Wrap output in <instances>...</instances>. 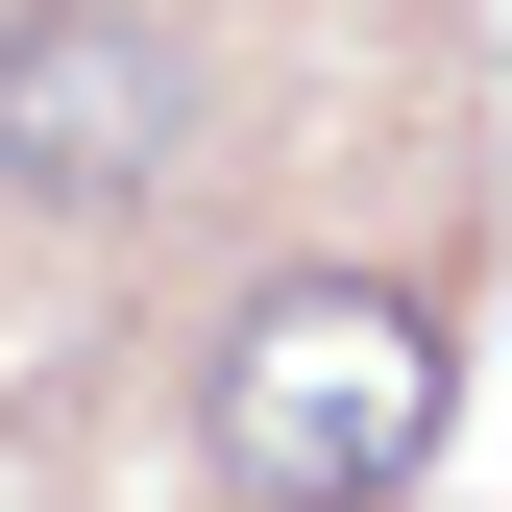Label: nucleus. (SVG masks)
Here are the masks:
<instances>
[{
  "instance_id": "1",
  "label": "nucleus",
  "mask_w": 512,
  "mask_h": 512,
  "mask_svg": "<svg viewBox=\"0 0 512 512\" xmlns=\"http://www.w3.org/2000/svg\"><path fill=\"white\" fill-rule=\"evenodd\" d=\"M415 439H439V293H391V269L244 293V342H220V464H244V512H391Z\"/></svg>"
},
{
  "instance_id": "2",
  "label": "nucleus",
  "mask_w": 512,
  "mask_h": 512,
  "mask_svg": "<svg viewBox=\"0 0 512 512\" xmlns=\"http://www.w3.org/2000/svg\"><path fill=\"white\" fill-rule=\"evenodd\" d=\"M171 122H196V49L122 25V0H74V25L0 49V171H49V196H147Z\"/></svg>"
}]
</instances>
